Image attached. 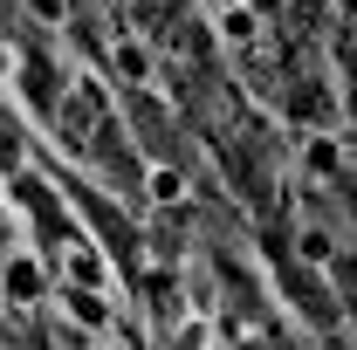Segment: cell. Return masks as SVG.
I'll use <instances>...</instances> for the list:
<instances>
[{"instance_id":"obj_1","label":"cell","mask_w":357,"mask_h":350,"mask_svg":"<svg viewBox=\"0 0 357 350\" xmlns=\"http://www.w3.org/2000/svg\"><path fill=\"white\" fill-rule=\"evenodd\" d=\"M103 110H110V89L89 83V76H76V83H69V96L55 103V124H62V137H83L89 124H103Z\"/></svg>"},{"instance_id":"obj_2","label":"cell","mask_w":357,"mask_h":350,"mask_svg":"<svg viewBox=\"0 0 357 350\" xmlns=\"http://www.w3.org/2000/svg\"><path fill=\"white\" fill-rule=\"evenodd\" d=\"M0 296H7L14 309L42 303V296H48V275H42V261H35V254H7V261H0Z\"/></svg>"},{"instance_id":"obj_3","label":"cell","mask_w":357,"mask_h":350,"mask_svg":"<svg viewBox=\"0 0 357 350\" xmlns=\"http://www.w3.org/2000/svg\"><path fill=\"white\" fill-rule=\"evenodd\" d=\"M62 282H69V289H110L103 248H96V241H69V248H62Z\"/></svg>"},{"instance_id":"obj_4","label":"cell","mask_w":357,"mask_h":350,"mask_svg":"<svg viewBox=\"0 0 357 350\" xmlns=\"http://www.w3.org/2000/svg\"><path fill=\"white\" fill-rule=\"evenodd\" d=\"M151 69H158V62H151V48L137 42V35H117V42H110V76H117V83L151 89Z\"/></svg>"},{"instance_id":"obj_5","label":"cell","mask_w":357,"mask_h":350,"mask_svg":"<svg viewBox=\"0 0 357 350\" xmlns=\"http://www.w3.org/2000/svg\"><path fill=\"white\" fill-rule=\"evenodd\" d=\"M62 303H69V323L110 330V289H69V282H62Z\"/></svg>"},{"instance_id":"obj_6","label":"cell","mask_w":357,"mask_h":350,"mask_svg":"<svg viewBox=\"0 0 357 350\" xmlns=\"http://www.w3.org/2000/svg\"><path fill=\"white\" fill-rule=\"evenodd\" d=\"M296 261H303V268H330V261H337V234L316 227V220H303V234H296Z\"/></svg>"},{"instance_id":"obj_7","label":"cell","mask_w":357,"mask_h":350,"mask_svg":"<svg viewBox=\"0 0 357 350\" xmlns=\"http://www.w3.org/2000/svg\"><path fill=\"white\" fill-rule=\"evenodd\" d=\"M144 199L151 206H185V178L172 165H144Z\"/></svg>"},{"instance_id":"obj_8","label":"cell","mask_w":357,"mask_h":350,"mask_svg":"<svg viewBox=\"0 0 357 350\" xmlns=\"http://www.w3.org/2000/svg\"><path fill=\"white\" fill-rule=\"evenodd\" d=\"M213 14H220V42L227 48H248V42H255V14H248L241 0H234V7H213Z\"/></svg>"},{"instance_id":"obj_9","label":"cell","mask_w":357,"mask_h":350,"mask_svg":"<svg viewBox=\"0 0 357 350\" xmlns=\"http://www.w3.org/2000/svg\"><path fill=\"white\" fill-rule=\"evenodd\" d=\"M21 7H28L35 28H62V21H69V0H21Z\"/></svg>"},{"instance_id":"obj_10","label":"cell","mask_w":357,"mask_h":350,"mask_svg":"<svg viewBox=\"0 0 357 350\" xmlns=\"http://www.w3.org/2000/svg\"><path fill=\"white\" fill-rule=\"evenodd\" d=\"M310 172H316V178L337 172V144H330V137H310Z\"/></svg>"},{"instance_id":"obj_11","label":"cell","mask_w":357,"mask_h":350,"mask_svg":"<svg viewBox=\"0 0 357 350\" xmlns=\"http://www.w3.org/2000/svg\"><path fill=\"white\" fill-rule=\"evenodd\" d=\"M14 76H21V48L0 35V89H14Z\"/></svg>"},{"instance_id":"obj_12","label":"cell","mask_w":357,"mask_h":350,"mask_svg":"<svg viewBox=\"0 0 357 350\" xmlns=\"http://www.w3.org/2000/svg\"><path fill=\"white\" fill-rule=\"evenodd\" d=\"M0 165H7V172L21 165V151H14V137H7V131H0Z\"/></svg>"},{"instance_id":"obj_13","label":"cell","mask_w":357,"mask_h":350,"mask_svg":"<svg viewBox=\"0 0 357 350\" xmlns=\"http://www.w3.org/2000/svg\"><path fill=\"white\" fill-rule=\"evenodd\" d=\"M213 7H234V0H213Z\"/></svg>"},{"instance_id":"obj_14","label":"cell","mask_w":357,"mask_h":350,"mask_svg":"<svg viewBox=\"0 0 357 350\" xmlns=\"http://www.w3.org/2000/svg\"><path fill=\"white\" fill-rule=\"evenodd\" d=\"M89 350H110V344H89Z\"/></svg>"}]
</instances>
